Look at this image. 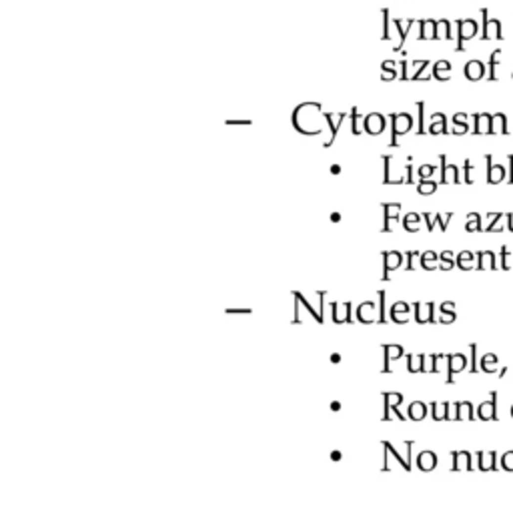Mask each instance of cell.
I'll return each mask as SVG.
<instances>
[{
  "label": "cell",
  "mask_w": 513,
  "mask_h": 513,
  "mask_svg": "<svg viewBox=\"0 0 513 513\" xmlns=\"http://www.w3.org/2000/svg\"><path fill=\"white\" fill-rule=\"evenodd\" d=\"M457 26H459V43H457V50H463V41H465V39H473L475 32H477V24H475V20L467 18V20H459Z\"/></svg>",
  "instance_id": "1"
},
{
  "label": "cell",
  "mask_w": 513,
  "mask_h": 513,
  "mask_svg": "<svg viewBox=\"0 0 513 513\" xmlns=\"http://www.w3.org/2000/svg\"><path fill=\"white\" fill-rule=\"evenodd\" d=\"M485 159H487V182L497 185V182H501L503 176H505V167L503 165H493L491 157H485Z\"/></svg>",
  "instance_id": "2"
},
{
  "label": "cell",
  "mask_w": 513,
  "mask_h": 513,
  "mask_svg": "<svg viewBox=\"0 0 513 513\" xmlns=\"http://www.w3.org/2000/svg\"><path fill=\"white\" fill-rule=\"evenodd\" d=\"M465 77H467L469 81H479V79L483 77V62H479V60L467 62V66H465Z\"/></svg>",
  "instance_id": "3"
},
{
  "label": "cell",
  "mask_w": 513,
  "mask_h": 513,
  "mask_svg": "<svg viewBox=\"0 0 513 513\" xmlns=\"http://www.w3.org/2000/svg\"><path fill=\"white\" fill-rule=\"evenodd\" d=\"M473 119L477 121V127L473 128L475 134H479V132H491V121H493L491 115H487V113H483V115H473Z\"/></svg>",
  "instance_id": "4"
},
{
  "label": "cell",
  "mask_w": 513,
  "mask_h": 513,
  "mask_svg": "<svg viewBox=\"0 0 513 513\" xmlns=\"http://www.w3.org/2000/svg\"><path fill=\"white\" fill-rule=\"evenodd\" d=\"M491 132H507V121H505V115H501V113H497V115H493V121H491ZM489 132V134H491Z\"/></svg>",
  "instance_id": "5"
},
{
  "label": "cell",
  "mask_w": 513,
  "mask_h": 513,
  "mask_svg": "<svg viewBox=\"0 0 513 513\" xmlns=\"http://www.w3.org/2000/svg\"><path fill=\"white\" fill-rule=\"evenodd\" d=\"M435 461H437V459H435L433 453H429V451H427V453H421V457H419V467H421V469H433V467H435Z\"/></svg>",
  "instance_id": "6"
},
{
  "label": "cell",
  "mask_w": 513,
  "mask_h": 513,
  "mask_svg": "<svg viewBox=\"0 0 513 513\" xmlns=\"http://www.w3.org/2000/svg\"><path fill=\"white\" fill-rule=\"evenodd\" d=\"M479 417H481V419H493V417H495V407H493L491 401H489V403H483V405L479 407Z\"/></svg>",
  "instance_id": "7"
},
{
  "label": "cell",
  "mask_w": 513,
  "mask_h": 513,
  "mask_svg": "<svg viewBox=\"0 0 513 513\" xmlns=\"http://www.w3.org/2000/svg\"><path fill=\"white\" fill-rule=\"evenodd\" d=\"M463 367H465V357H463V355H455V357H451V367H449V369H451L453 373H459Z\"/></svg>",
  "instance_id": "8"
},
{
  "label": "cell",
  "mask_w": 513,
  "mask_h": 513,
  "mask_svg": "<svg viewBox=\"0 0 513 513\" xmlns=\"http://www.w3.org/2000/svg\"><path fill=\"white\" fill-rule=\"evenodd\" d=\"M501 56V50H493L491 60H489V81H495V68H497V58Z\"/></svg>",
  "instance_id": "9"
},
{
  "label": "cell",
  "mask_w": 513,
  "mask_h": 513,
  "mask_svg": "<svg viewBox=\"0 0 513 513\" xmlns=\"http://www.w3.org/2000/svg\"><path fill=\"white\" fill-rule=\"evenodd\" d=\"M495 363H497V357H495L493 353H487V355L483 357V369H485V371H493Z\"/></svg>",
  "instance_id": "10"
},
{
  "label": "cell",
  "mask_w": 513,
  "mask_h": 513,
  "mask_svg": "<svg viewBox=\"0 0 513 513\" xmlns=\"http://www.w3.org/2000/svg\"><path fill=\"white\" fill-rule=\"evenodd\" d=\"M411 417H413V419L425 417V407L421 405V403H413V405H411Z\"/></svg>",
  "instance_id": "11"
},
{
  "label": "cell",
  "mask_w": 513,
  "mask_h": 513,
  "mask_svg": "<svg viewBox=\"0 0 513 513\" xmlns=\"http://www.w3.org/2000/svg\"><path fill=\"white\" fill-rule=\"evenodd\" d=\"M465 229H467V231H479V229H481V225H479V216H477V214H469V223H467Z\"/></svg>",
  "instance_id": "12"
},
{
  "label": "cell",
  "mask_w": 513,
  "mask_h": 513,
  "mask_svg": "<svg viewBox=\"0 0 513 513\" xmlns=\"http://www.w3.org/2000/svg\"><path fill=\"white\" fill-rule=\"evenodd\" d=\"M449 68H451V64H449L447 60H439V62L435 64V77L441 79V72H445V70H449Z\"/></svg>",
  "instance_id": "13"
},
{
  "label": "cell",
  "mask_w": 513,
  "mask_h": 513,
  "mask_svg": "<svg viewBox=\"0 0 513 513\" xmlns=\"http://www.w3.org/2000/svg\"><path fill=\"white\" fill-rule=\"evenodd\" d=\"M435 182H425V180H421V185H419V193L421 195H431L433 191H435Z\"/></svg>",
  "instance_id": "14"
},
{
  "label": "cell",
  "mask_w": 513,
  "mask_h": 513,
  "mask_svg": "<svg viewBox=\"0 0 513 513\" xmlns=\"http://www.w3.org/2000/svg\"><path fill=\"white\" fill-rule=\"evenodd\" d=\"M455 467H459V469L469 467V455H467V453H459V455L455 457Z\"/></svg>",
  "instance_id": "15"
},
{
  "label": "cell",
  "mask_w": 513,
  "mask_h": 513,
  "mask_svg": "<svg viewBox=\"0 0 513 513\" xmlns=\"http://www.w3.org/2000/svg\"><path fill=\"white\" fill-rule=\"evenodd\" d=\"M467 261H473V253H469V251H463V253L459 255V265H461L463 269H469Z\"/></svg>",
  "instance_id": "16"
},
{
  "label": "cell",
  "mask_w": 513,
  "mask_h": 513,
  "mask_svg": "<svg viewBox=\"0 0 513 513\" xmlns=\"http://www.w3.org/2000/svg\"><path fill=\"white\" fill-rule=\"evenodd\" d=\"M457 407H459V415H457V417L469 419V413H471V405H469V403H461V405H457Z\"/></svg>",
  "instance_id": "17"
},
{
  "label": "cell",
  "mask_w": 513,
  "mask_h": 513,
  "mask_svg": "<svg viewBox=\"0 0 513 513\" xmlns=\"http://www.w3.org/2000/svg\"><path fill=\"white\" fill-rule=\"evenodd\" d=\"M501 465H503V469H513V451H509V453L503 455Z\"/></svg>",
  "instance_id": "18"
},
{
  "label": "cell",
  "mask_w": 513,
  "mask_h": 513,
  "mask_svg": "<svg viewBox=\"0 0 513 513\" xmlns=\"http://www.w3.org/2000/svg\"><path fill=\"white\" fill-rule=\"evenodd\" d=\"M445 409H447V405H435V419H443V417H447L445 415Z\"/></svg>",
  "instance_id": "19"
},
{
  "label": "cell",
  "mask_w": 513,
  "mask_h": 513,
  "mask_svg": "<svg viewBox=\"0 0 513 513\" xmlns=\"http://www.w3.org/2000/svg\"><path fill=\"white\" fill-rule=\"evenodd\" d=\"M433 171H435L433 167H421V169H419V176H421V180H425L427 176H431Z\"/></svg>",
  "instance_id": "20"
},
{
  "label": "cell",
  "mask_w": 513,
  "mask_h": 513,
  "mask_svg": "<svg viewBox=\"0 0 513 513\" xmlns=\"http://www.w3.org/2000/svg\"><path fill=\"white\" fill-rule=\"evenodd\" d=\"M465 180H467V182L473 180V178H471V161H465Z\"/></svg>",
  "instance_id": "21"
},
{
  "label": "cell",
  "mask_w": 513,
  "mask_h": 513,
  "mask_svg": "<svg viewBox=\"0 0 513 513\" xmlns=\"http://www.w3.org/2000/svg\"><path fill=\"white\" fill-rule=\"evenodd\" d=\"M507 161H509V182L513 185V155L507 157Z\"/></svg>",
  "instance_id": "22"
},
{
  "label": "cell",
  "mask_w": 513,
  "mask_h": 513,
  "mask_svg": "<svg viewBox=\"0 0 513 513\" xmlns=\"http://www.w3.org/2000/svg\"><path fill=\"white\" fill-rule=\"evenodd\" d=\"M509 229H511V231H513V214H511V216H509Z\"/></svg>",
  "instance_id": "23"
},
{
  "label": "cell",
  "mask_w": 513,
  "mask_h": 513,
  "mask_svg": "<svg viewBox=\"0 0 513 513\" xmlns=\"http://www.w3.org/2000/svg\"><path fill=\"white\" fill-rule=\"evenodd\" d=\"M511 415H513V409H511Z\"/></svg>",
  "instance_id": "24"
}]
</instances>
